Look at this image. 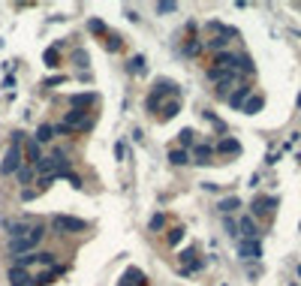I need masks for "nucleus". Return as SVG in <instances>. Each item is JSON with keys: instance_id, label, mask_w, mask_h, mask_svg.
Segmentation results:
<instances>
[{"instance_id": "1", "label": "nucleus", "mask_w": 301, "mask_h": 286, "mask_svg": "<svg viewBox=\"0 0 301 286\" xmlns=\"http://www.w3.org/2000/svg\"><path fill=\"white\" fill-rule=\"evenodd\" d=\"M42 238H45V226H33L27 235L6 241V253H12L15 259H19V256H27V253H33V250L42 244Z\"/></svg>"}, {"instance_id": "2", "label": "nucleus", "mask_w": 301, "mask_h": 286, "mask_svg": "<svg viewBox=\"0 0 301 286\" xmlns=\"http://www.w3.org/2000/svg\"><path fill=\"white\" fill-rule=\"evenodd\" d=\"M24 163V151H21V133H12V142L0 160V175H15Z\"/></svg>"}, {"instance_id": "3", "label": "nucleus", "mask_w": 301, "mask_h": 286, "mask_svg": "<svg viewBox=\"0 0 301 286\" xmlns=\"http://www.w3.org/2000/svg\"><path fill=\"white\" fill-rule=\"evenodd\" d=\"M169 94H175V97H181V91H178V84L175 82H169V79H157V84L151 87V94H148V100H145V105H148V112H157L163 105V100L169 97Z\"/></svg>"}, {"instance_id": "4", "label": "nucleus", "mask_w": 301, "mask_h": 286, "mask_svg": "<svg viewBox=\"0 0 301 286\" xmlns=\"http://www.w3.org/2000/svg\"><path fill=\"white\" fill-rule=\"evenodd\" d=\"M51 229H55V232H63V235H76V232L87 229V223H84V220H79V217H66V214H55V217H51Z\"/></svg>"}, {"instance_id": "5", "label": "nucleus", "mask_w": 301, "mask_h": 286, "mask_svg": "<svg viewBox=\"0 0 301 286\" xmlns=\"http://www.w3.org/2000/svg\"><path fill=\"white\" fill-rule=\"evenodd\" d=\"M91 127H94V115H87L81 109H73L66 115L63 127H58V130H91Z\"/></svg>"}, {"instance_id": "6", "label": "nucleus", "mask_w": 301, "mask_h": 286, "mask_svg": "<svg viewBox=\"0 0 301 286\" xmlns=\"http://www.w3.org/2000/svg\"><path fill=\"white\" fill-rule=\"evenodd\" d=\"M33 226L27 223V220H6L3 223V232H6V241H12V238H21V235H27Z\"/></svg>"}, {"instance_id": "7", "label": "nucleus", "mask_w": 301, "mask_h": 286, "mask_svg": "<svg viewBox=\"0 0 301 286\" xmlns=\"http://www.w3.org/2000/svg\"><path fill=\"white\" fill-rule=\"evenodd\" d=\"M277 208V199H271V196H256L250 211H253V217H265V214H271Z\"/></svg>"}, {"instance_id": "8", "label": "nucleus", "mask_w": 301, "mask_h": 286, "mask_svg": "<svg viewBox=\"0 0 301 286\" xmlns=\"http://www.w3.org/2000/svg\"><path fill=\"white\" fill-rule=\"evenodd\" d=\"M238 235H244V241H259V229L253 217H241L238 220Z\"/></svg>"}, {"instance_id": "9", "label": "nucleus", "mask_w": 301, "mask_h": 286, "mask_svg": "<svg viewBox=\"0 0 301 286\" xmlns=\"http://www.w3.org/2000/svg\"><path fill=\"white\" fill-rule=\"evenodd\" d=\"M238 256L247 259V262L259 259V256H262V244H259V241H241V244H238Z\"/></svg>"}, {"instance_id": "10", "label": "nucleus", "mask_w": 301, "mask_h": 286, "mask_svg": "<svg viewBox=\"0 0 301 286\" xmlns=\"http://www.w3.org/2000/svg\"><path fill=\"white\" fill-rule=\"evenodd\" d=\"M6 277H9V283H12V286H27V283L33 280V274L27 271V268H21V265H12Z\"/></svg>"}, {"instance_id": "11", "label": "nucleus", "mask_w": 301, "mask_h": 286, "mask_svg": "<svg viewBox=\"0 0 301 286\" xmlns=\"http://www.w3.org/2000/svg\"><path fill=\"white\" fill-rule=\"evenodd\" d=\"M226 100H229V105H232V109H241V105L250 100V87H247V84H238V87H235V91L229 94Z\"/></svg>"}, {"instance_id": "12", "label": "nucleus", "mask_w": 301, "mask_h": 286, "mask_svg": "<svg viewBox=\"0 0 301 286\" xmlns=\"http://www.w3.org/2000/svg\"><path fill=\"white\" fill-rule=\"evenodd\" d=\"M211 154H214V148H211V145H196V148H193V160H190V163H199V166H208L211 163Z\"/></svg>"}, {"instance_id": "13", "label": "nucleus", "mask_w": 301, "mask_h": 286, "mask_svg": "<svg viewBox=\"0 0 301 286\" xmlns=\"http://www.w3.org/2000/svg\"><path fill=\"white\" fill-rule=\"evenodd\" d=\"M181 259H184V268H181V271L184 274H190V271H196V268H202V262L196 259V250H184V253H181Z\"/></svg>"}, {"instance_id": "14", "label": "nucleus", "mask_w": 301, "mask_h": 286, "mask_svg": "<svg viewBox=\"0 0 301 286\" xmlns=\"http://www.w3.org/2000/svg\"><path fill=\"white\" fill-rule=\"evenodd\" d=\"M27 157H30V166L37 169V163L42 160V151H40V142H37V139H27V154H24V160H27Z\"/></svg>"}, {"instance_id": "15", "label": "nucleus", "mask_w": 301, "mask_h": 286, "mask_svg": "<svg viewBox=\"0 0 301 286\" xmlns=\"http://www.w3.org/2000/svg\"><path fill=\"white\" fill-rule=\"evenodd\" d=\"M55 133H58V127H51V123H42V127L37 130V136H33V139H37L40 145H45V142L55 139Z\"/></svg>"}, {"instance_id": "16", "label": "nucleus", "mask_w": 301, "mask_h": 286, "mask_svg": "<svg viewBox=\"0 0 301 286\" xmlns=\"http://www.w3.org/2000/svg\"><path fill=\"white\" fill-rule=\"evenodd\" d=\"M169 163L172 166H187L190 163V154L184 148H175V151H169Z\"/></svg>"}, {"instance_id": "17", "label": "nucleus", "mask_w": 301, "mask_h": 286, "mask_svg": "<svg viewBox=\"0 0 301 286\" xmlns=\"http://www.w3.org/2000/svg\"><path fill=\"white\" fill-rule=\"evenodd\" d=\"M229 37H235V33H217L214 40H208V45L220 55V51H226V45H229Z\"/></svg>"}, {"instance_id": "18", "label": "nucleus", "mask_w": 301, "mask_h": 286, "mask_svg": "<svg viewBox=\"0 0 301 286\" xmlns=\"http://www.w3.org/2000/svg\"><path fill=\"white\" fill-rule=\"evenodd\" d=\"M69 102H73V109H81V112H84V105H94V102H97V94H79V97H73Z\"/></svg>"}, {"instance_id": "19", "label": "nucleus", "mask_w": 301, "mask_h": 286, "mask_svg": "<svg viewBox=\"0 0 301 286\" xmlns=\"http://www.w3.org/2000/svg\"><path fill=\"white\" fill-rule=\"evenodd\" d=\"M123 280H130L133 286H148V280H145V274L139 271V268H127V274H123Z\"/></svg>"}, {"instance_id": "20", "label": "nucleus", "mask_w": 301, "mask_h": 286, "mask_svg": "<svg viewBox=\"0 0 301 286\" xmlns=\"http://www.w3.org/2000/svg\"><path fill=\"white\" fill-rule=\"evenodd\" d=\"M262 105H265V100H262V97H250V100L241 105V109H244V115H256Z\"/></svg>"}, {"instance_id": "21", "label": "nucleus", "mask_w": 301, "mask_h": 286, "mask_svg": "<svg viewBox=\"0 0 301 286\" xmlns=\"http://www.w3.org/2000/svg\"><path fill=\"white\" fill-rule=\"evenodd\" d=\"M178 112H181V100H169V102L163 105V115H160V118H163V121H169V118H175Z\"/></svg>"}, {"instance_id": "22", "label": "nucleus", "mask_w": 301, "mask_h": 286, "mask_svg": "<svg viewBox=\"0 0 301 286\" xmlns=\"http://www.w3.org/2000/svg\"><path fill=\"white\" fill-rule=\"evenodd\" d=\"M217 151H220V154H238V151H241V145H238L235 139H220Z\"/></svg>"}, {"instance_id": "23", "label": "nucleus", "mask_w": 301, "mask_h": 286, "mask_svg": "<svg viewBox=\"0 0 301 286\" xmlns=\"http://www.w3.org/2000/svg\"><path fill=\"white\" fill-rule=\"evenodd\" d=\"M217 208H220L223 214H232L235 208H241V199H238V196H229V199H223V202H220Z\"/></svg>"}, {"instance_id": "24", "label": "nucleus", "mask_w": 301, "mask_h": 286, "mask_svg": "<svg viewBox=\"0 0 301 286\" xmlns=\"http://www.w3.org/2000/svg\"><path fill=\"white\" fill-rule=\"evenodd\" d=\"M33 175H37V169H33V166H27V163H21V169H19L21 184H30V181H33Z\"/></svg>"}, {"instance_id": "25", "label": "nucleus", "mask_w": 301, "mask_h": 286, "mask_svg": "<svg viewBox=\"0 0 301 286\" xmlns=\"http://www.w3.org/2000/svg\"><path fill=\"white\" fill-rule=\"evenodd\" d=\"M178 139H181V145H184V148H190V145H193V139H196V133H193V130H181V133H178Z\"/></svg>"}, {"instance_id": "26", "label": "nucleus", "mask_w": 301, "mask_h": 286, "mask_svg": "<svg viewBox=\"0 0 301 286\" xmlns=\"http://www.w3.org/2000/svg\"><path fill=\"white\" fill-rule=\"evenodd\" d=\"M223 229L229 232V235H238V223H235L232 217H226V220H223Z\"/></svg>"}, {"instance_id": "27", "label": "nucleus", "mask_w": 301, "mask_h": 286, "mask_svg": "<svg viewBox=\"0 0 301 286\" xmlns=\"http://www.w3.org/2000/svg\"><path fill=\"white\" fill-rule=\"evenodd\" d=\"M181 238H184V229H172L169 232V244H178Z\"/></svg>"}, {"instance_id": "28", "label": "nucleus", "mask_w": 301, "mask_h": 286, "mask_svg": "<svg viewBox=\"0 0 301 286\" xmlns=\"http://www.w3.org/2000/svg\"><path fill=\"white\" fill-rule=\"evenodd\" d=\"M178 3H157V12H175Z\"/></svg>"}, {"instance_id": "29", "label": "nucleus", "mask_w": 301, "mask_h": 286, "mask_svg": "<svg viewBox=\"0 0 301 286\" xmlns=\"http://www.w3.org/2000/svg\"><path fill=\"white\" fill-rule=\"evenodd\" d=\"M73 61H79V66H87V55H84V51H81V48H79V51H76V55H73Z\"/></svg>"}, {"instance_id": "30", "label": "nucleus", "mask_w": 301, "mask_h": 286, "mask_svg": "<svg viewBox=\"0 0 301 286\" xmlns=\"http://www.w3.org/2000/svg\"><path fill=\"white\" fill-rule=\"evenodd\" d=\"M55 274H58V271H45V274L37 277V283H51V280H55Z\"/></svg>"}, {"instance_id": "31", "label": "nucleus", "mask_w": 301, "mask_h": 286, "mask_svg": "<svg viewBox=\"0 0 301 286\" xmlns=\"http://www.w3.org/2000/svg\"><path fill=\"white\" fill-rule=\"evenodd\" d=\"M163 223H166V217H163V214H157V217L151 220V229H163Z\"/></svg>"}, {"instance_id": "32", "label": "nucleus", "mask_w": 301, "mask_h": 286, "mask_svg": "<svg viewBox=\"0 0 301 286\" xmlns=\"http://www.w3.org/2000/svg\"><path fill=\"white\" fill-rule=\"evenodd\" d=\"M115 157H118V160L127 157V148H123V142H118V145H115Z\"/></svg>"}, {"instance_id": "33", "label": "nucleus", "mask_w": 301, "mask_h": 286, "mask_svg": "<svg viewBox=\"0 0 301 286\" xmlns=\"http://www.w3.org/2000/svg\"><path fill=\"white\" fill-rule=\"evenodd\" d=\"M45 61H48V66H55V61H58V51H55V48H48V51H45Z\"/></svg>"}, {"instance_id": "34", "label": "nucleus", "mask_w": 301, "mask_h": 286, "mask_svg": "<svg viewBox=\"0 0 301 286\" xmlns=\"http://www.w3.org/2000/svg\"><path fill=\"white\" fill-rule=\"evenodd\" d=\"M141 63H145L141 58H133V61H130V69H133V73H141Z\"/></svg>"}, {"instance_id": "35", "label": "nucleus", "mask_w": 301, "mask_h": 286, "mask_svg": "<svg viewBox=\"0 0 301 286\" xmlns=\"http://www.w3.org/2000/svg\"><path fill=\"white\" fill-rule=\"evenodd\" d=\"M118 45H120L118 37H109V51H118Z\"/></svg>"}, {"instance_id": "36", "label": "nucleus", "mask_w": 301, "mask_h": 286, "mask_svg": "<svg viewBox=\"0 0 301 286\" xmlns=\"http://www.w3.org/2000/svg\"><path fill=\"white\" fill-rule=\"evenodd\" d=\"M118 286H133V283H130V280H123V277H120V283H118Z\"/></svg>"}]
</instances>
